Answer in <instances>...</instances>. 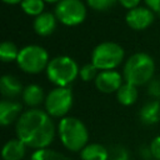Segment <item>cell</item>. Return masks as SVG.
<instances>
[{
    "mask_svg": "<svg viewBox=\"0 0 160 160\" xmlns=\"http://www.w3.org/2000/svg\"><path fill=\"white\" fill-rule=\"evenodd\" d=\"M118 0H86V4L98 11H105L115 6Z\"/></svg>",
    "mask_w": 160,
    "mask_h": 160,
    "instance_id": "23",
    "label": "cell"
},
{
    "mask_svg": "<svg viewBox=\"0 0 160 160\" xmlns=\"http://www.w3.org/2000/svg\"><path fill=\"white\" fill-rule=\"evenodd\" d=\"M22 11L30 16H38L44 12L45 1L44 0H22L20 4Z\"/></svg>",
    "mask_w": 160,
    "mask_h": 160,
    "instance_id": "21",
    "label": "cell"
},
{
    "mask_svg": "<svg viewBox=\"0 0 160 160\" xmlns=\"http://www.w3.org/2000/svg\"><path fill=\"white\" fill-rule=\"evenodd\" d=\"M24 86L21 85L20 80L10 74L2 75L0 79V91L4 99H14L22 94Z\"/></svg>",
    "mask_w": 160,
    "mask_h": 160,
    "instance_id": "13",
    "label": "cell"
},
{
    "mask_svg": "<svg viewBox=\"0 0 160 160\" xmlns=\"http://www.w3.org/2000/svg\"><path fill=\"white\" fill-rule=\"evenodd\" d=\"M49 61V52L42 46L35 44L21 48L19 51V56L16 59V64L20 68V70L30 75L45 71Z\"/></svg>",
    "mask_w": 160,
    "mask_h": 160,
    "instance_id": "5",
    "label": "cell"
},
{
    "mask_svg": "<svg viewBox=\"0 0 160 160\" xmlns=\"http://www.w3.org/2000/svg\"><path fill=\"white\" fill-rule=\"evenodd\" d=\"M94 84L100 92L111 94L116 92L124 84V76L118 70H101L99 71Z\"/></svg>",
    "mask_w": 160,
    "mask_h": 160,
    "instance_id": "9",
    "label": "cell"
},
{
    "mask_svg": "<svg viewBox=\"0 0 160 160\" xmlns=\"http://www.w3.org/2000/svg\"><path fill=\"white\" fill-rule=\"evenodd\" d=\"M2 1L8 5H16V4H21L22 0H2Z\"/></svg>",
    "mask_w": 160,
    "mask_h": 160,
    "instance_id": "28",
    "label": "cell"
},
{
    "mask_svg": "<svg viewBox=\"0 0 160 160\" xmlns=\"http://www.w3.org/2000/svg\"><path fill=\"white\" fill-rule=\"evenodd\" d=\"M58 132L52 118L39 108L22 111L15 122V134L28 148L34 150L46 149L54 141Z\"/></svg>",
    "mask_w": 160,
    "mask_h": 160,
    "instance_id": "1",
    "label": "cell"
},
{
    "mask_svg": "<svg viewBox=\"0 0 160 160\" xmlns=\"http://www.w3.org/2000/svg\"><path fill=\"white\" fill-rule=\"evenodd\" d=\"M28 146L18 138L8 140L1 150L2 160H22L26 155Z\"/></svg>",
    "mask_w": 160,
    "mask_h": 160,
    "instance_id": "15",
    "label": "cell"
},
{
    "mask_svg": "<svg viewBox=\"0 0 160 160\" xmlns=\"http://www.w3.org/2000/svg\"><path fill=\"white\" fill-rule=\"evenodd\" d=\"M125 58V51L121 45L114 41H104L98 44L91 52V61L100 71L115 70Z\"/></svg>",
    "mask_w": 160,
    "mask_h": 160,
    "instance_id": "6",
    "label": "cell"
},
{
    "mask_svg": "<svg viewBox=\"0 0 160 160\" xmlns=\"http://www.w3.org/2000/svg\"><path fill=\"white\" fill-rule=\"evenodd\" d=\"M45 98H46V95L44 94V89L38 84L26 85L22 90V94H21L22 102L26 106H29V109L38 108L39 105L44 104Z\"/></svg>",
    "mask_w": 160,
    "mask_h": 160,
    "instance_id": "14",
    "label": "cell"
},
{
    "mask_svg": "<svg viewBox=\"0 0 160 160\" xmlns=\"http://www.w3.org/2000/svg\"><path fill=\"white\" fill-rule=\"evenodd\" d=\"M155 72L154 59L146 52H135L124 64L122 76L124 81L135 86L149 84Z\"/></svg>",
    "mask_w": 160,
    "mask_h": 160,
    "instance_id": "3",
    "label": "cell"
},
{
    "mask_svg": "<svg viewBox=\"0 0 160 160\" xmlns=\"http://www.w3.org/2000/svg\"><path fill=\"white\" fill-rule=\"evenodd\" d=\"M155 12L148 6H138L129 10L125 15V21L132 30H145L154 21Z\"/></svg>",
    "mask_w": 160,
    "mask_h": 160,
    "instance_id": "10",
    "label": "cell"
},
{
    "mask_svg": "<svg viewBox=\"0 0 160 160\" xmlns=\"http://www.w3.org/2000/svg\"><path fill=\"white\" fill-rule=\"evenodd\" d=\"M99 69L92 64V62H89V64H85L80 68V72H79V76L82 81L85 82H89V81H95L98 74H99Z\"/></svg>",
    "mask_w": 160,
    "mask_h": 160,
    "instance_id": "22",
    "label": "cell"
},
{
    "mask_svg": "<svg viewBox=\"0 0 160 160\" xmlns=\"http://www.w3.org/2000/svg\"><path fill=\"white\" fill-rule=\"evenodd\" d=\"M118 1H119L124 8H126L128 10H131V9H134V8H138L141 0H118Z\"/></svg>",
    "mask_w": 160,
    "mask_h": 160,
    "instance_id": "27",
    "label": "cell"
},
{
    "mask_svg": "<svg viewBox=\"0 0 160 160\" xmlns=\"http://www.w3.org/2000/svg\"><path fill=\"white\" fill-rule=\"evenodd\" d=\"M58 136L62 146L71 152H80L89 140L86 125L75 116H65L59 120Z\"/></svg>",
    "mask_w": 160,
    "mask_h": 160,
    "instance_id": "2",
    "label": "cell"
},
{
    "mask_svg": "<svg viewBox=\"0 0 160 160\" xmlns=\"http://www.w3.org/2000/svg\"><path fill=\"white\" fill-rule=\"evenodd\" d=\"M55 16L65 26H76L85 20L86 6L81 0H60L55 6Z\"/></svg>",
    "mask_w": 160,
    "mask_h": 160,
    "instance_id": "8",
    "label": "cell"
},
{
    "mask_svg": "<svg viewBox=\"0 0 160 160\" xmlns=\"http://www.w3.org/2000/svg\"><path fill=\"white\" fill-rule=\"evenodd\" d=\"M45 72L48 80L55 86H69L79 76L80 68L72 58L59 55L50 59Z\"/></svg>",
    "mask_w": 160,
    "mask_h": 160,
    "instance_id": "4",
    "label": "cell"
},
{
    "mask_svg": "<svg viewBox=\"0 0 160 160\" xmlns=\"http://www.w3.org/2000/svg\"><path fill=\"white\" fill-rule=\"evenodd\" d=\"M45 2H59L60 0H44Z\"/></svg>",
    "mask_w": 160,
    "mask_h": 160,
    "instance_id": "29",
    "label": "cell"
},
{
    "mask_svg": "<svg viewBox=\"0 0 160 160\" xmlns=\"http://www.w3.org/2000/svg\"><path fill=\"white\" fill-rule=\"evenodd\" d=\"M19 49L12 41H4L0 45V59L2 62L16 61L19 56Z\"/></svg>",
    "mask_w": 160,
    "mask_h": 160,
    "instance_id": "20",
    "label": "cell"
},
{
    "mask_svg": "<svg viewBox=\"0 0 160 160\" xmlns=\"http://www.w3.org/2000/svg\"><path fill=\"white\" fill-rule=\"evenodd\" d=\"M22 114V105L19 101L12 99H2L0 101V124L8 126L16 122L20 115Z\"/></svg>",
    "mask_w": 160,
    "mask_h": 160,
    "instance_id": "11",
    "label": "cell"
},
{
    "mask_svg": "<svg viewBox=\"0 0 160 160\" xmlns=\"http://www.w3.org/2000/svg\"><path fill=\"white\" fill-rule=\"evenodd\" d=\"M80 160H109V150L101 144L90 142L80 151Z\"/></svg>",
    "mask_w": 160,
    "mask_h": 160,
    "instance_id": "17",
    "label": "cell"
},
{
    "mask_svg": "<svg viewBox=\"0 0 160 160\" xmlns=\"http://www.w3.org/2000/svg\"><path fill=\"white\" fill-rule=\"evenodd\" d=\"M140 121L146 125H154L160 120V101L149 100L142 105L139 112Z\"/></svg>",
    "mask_w": 160,
    "mask_h": 160,
    "instance_id": "16",
    "label": "cell"
},
{
    "mask_svg": "<svg viewBox=\"0 0 160 160\" xmlns=\"http://www.w3.org/2000/svg\"><path fill=\"white\" fill-rule=\"evenodd\" d=\"M148 94H149L150 96H152L155 100L160 98V80L152 79V80L148 84Z\"/></svg>",
    "mask_w": 160,
    "mask_h": 160,
    "instance_id": "25",
    "label": "cell"
},
{
    "mask_svg": "<svg viewBox=\"0 0 160 160\" xmlns=\"http://www.w3.org/2000/svg\"><path fill=\"white\" fill-rule=\"evenodd\" d=\"M115 94H116L118 101L124 106L134 105L139 99L138 86H135L132 84H129V82H125V81Z\"/></svg>",
    "mask_w": 160,
    "mask_h": 160,
    "instance_id": "18",
    "label": "cell"
},
{
    "mask_svg": "<svg viewBox=\"0 0 160 160\" xmlns=\"http://www.w3.org/2000/svg\"><path fill=\"white\" fill-rule=\"evenodd\" d=\"M149 152L155 160H160V135L155 136L149 146Z\"/></svg>",
    "mask_w": 160,
    "mask_h": 160,
    "instance_id": "24",
    "label": "cell"
},
{
    "mask_svg": "<svg viewBox=\"0 0 160 160\" xmlns=\"http://www.w3.org/2000/svg\"><path fill=\"white\" fill-rule=\"evenodd\" d=\"M30 160H74L69 156H66L65 154H61L56 150H51L49 148L46 149H40V150H35L31 156Z\"/></svg>",
    "mask_w": 160,
    "mask_h": 160,
    "instance_id": "19",
    "label": "cell"
},
{
    "mask_svg": "<svg viewBox=\"0 0 160 160\" xmlns=\"http://www.w3.org/2000/svg\"><path fill=\"white\" fill-rule=\"evenodd\" d=\"M56 22H58V19H56L55 14L41 12L40 15L35 16L34 22H32V28H34V31L38 35L49 36L56 29Z\"/></svg>",
    "mask_w": 160,
    "mask_h": 160,
    "instance_id": "12",
    "label": "cell"
},
{
    "mask_svg": "<svg viewBox=\"0 0 160 160\" xmlns=\"http://www.w3.org/2000/svg\"><path fill=\"white\" fill-rule=\"evenodd\" d=\"M74 102V95L69 86H55L45 98L44 110L51 116L62 119L70 111Z\"/></svg>",
    "mask_w": 160,
    "mask_h": 160,
    "instance_id": "7",
    "label": "cell"
},
{
    "mask_svg": "<svg viewBox=\"0 0 160 160\" xmlns=\"http://www.w3.org/2000/svg\"><path fill=\"white\" fill-rule=\"evenodd\" d=\"M144 1L150 10H152L155 14L160 15V0H144Z\"/></svg>",
    "mask_w": 160,
    "mask_h": 160,
    "instance_id": "26",
    "label": "cell"
}]
</instances>
